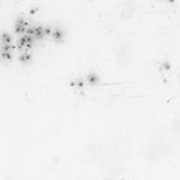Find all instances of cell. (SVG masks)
Returning a JSON list of instances; mask_svg holds the SVG:
<instances>
[{
	"instance_id": "6da1fadb",
	"label": "cell",
	"mask_w": 180,
	"mask_h": 180,
	"mask_svg": "<svg viewBox=\"0 0 180 180\" xmlns=\"http://www.w3.org/2000/svg\"><path fill=\"white\" fill-rule=\"evenodd\" d=\"M33 45V38L32 36H27V35H23L20 39H18V50H29L32 48Z\"/></svg>"
},
{
	"instance_id": "7a4b0ae2",
	"label": "cell",
	"mask_w": 180,
	"mask_h": 180,
	"mask_svg": "<svg viewBox=\"0 0 180 180\" xmlns=\"http://www.w3.org/2000/svg\"><path fill=\"white\" fill-rule=\"evenodd\" d=\"M12 50H14V45H2L0 47V57L3 60H11L12 59Z\"/></svg>"
},
{
	"instance_id": "3957f363",
	"label": "cell",
	"mask_w": 180,
	"mask_h": 180,
	"mask_svg": "<svg viewBox=\"0 0 180 180\" xmlns=\"http://www.w3.org/2000/svg\"><path fill=\"white\" fill-rule=\"evenodd\" d=\"M27 26H29V23H27L24 18H17V21H15V33H18V35H24Z\"/></svg>"
},
{
	"instance_id": "277c9868",
	"label": "cell",
	"mask_w": 180,
	"mask_h": 180,
	"mask_svg": "<svg viewBox=\"0 0 180 180\" xmlns=\"http://www.w3.org/2000/svg\"><path fill=\"white\" fill-rule=\"evenodd\" d=\"M51 38H53L54 41L60 42V41H63V38H65V32H63L62 29H54V30H51Z\"/></svg>"
},
{
	"instance_id": "5b68a950",
	"label": "cell",
	"mask_w": 180,
	"mask_h": 180,
	"mask_svg": "<svg viewBox=\"0 0 180 180\" xmlns=\"http://www.w3.org/2000/svg\"><path fill=\"white\" fill-rule=\"evenodd\" d=\"M0 42H2V45H11L12 44V36L9 33H2L0 35Z\"/></svg>"
},
{
	"instance_id": "8992f818",
	"label": "cell",
	"mask_w": 180,
	"mask_h": 180,
	"mask_svg": "<svg viewBox=\"0 0 180 180\" xmlns=\"http://www.w3.org/2000/svg\"><path fill=\"white\" fill-rule=\"evenodd\" d=\"M87 83L92 84V86L98 84V83H99V77H98L96 74H89V77H87Z\"/></svg>"
},
{
	"instance_id": "52a82bcc",
	"label": "cell",
	"mask_w": 180,
	"mask_h": 180,
	"mask_svg": "<svg viewBox=\"0 0 180 180\" xmlns=\"http://www.w3.org/2000/svg\"><path fill=\"white\" fill-rule=\"evenodd\" d=\"M30 60H32V54H30V53H27V51H26V53H23V54L20 56V62H21V63H29Z\"/></svg>"
},
{
	"instance_id": "ba28073f",
	"label": "cell",
	"mask_w": 180,
	"mask_h": 180,
	"mask_svg": "<svg viewBox=\"0 0 180 180\" xmlns=\"http://www.w3.org/2000/svg\"><path fill=\"white\" fill-rule=\"evenodd\" d=\"M72 86H75V87H80V89H81V87L84 86V81H83V80H78V81H74V83H72Z\"/></svg>"
},
{
	"instance_id": "9c48e42d",
	"label": "cell",
	"mask_w": 180,
	"mask_h": 180,
	"mask_svg": "<svg viewBox=\"0 0 180 180\" xmlns=\"http://www.w3.org/2000/svg\"><path fill=\"white\" fill-rule=\"evenodd\" d=\"M161 68L165 69V71H168V69H170V63H168V62H164V63L161 65Z\"/></svg>"
},
{
	"instance_id": "30bf717a",
	"label": "cell",
	"mask_w": 180,
	"mask_h": 180,
	"mask_svg": "<svg viewBox=\"0 0 180 180\" xmlns=\"http://www.w3.org/2000/svg\"><path fill=\"white\" fill-rule=\"evenodd\" d=\"M168 2H174V0H168Z\"/></svg>"
}]
</instances>
